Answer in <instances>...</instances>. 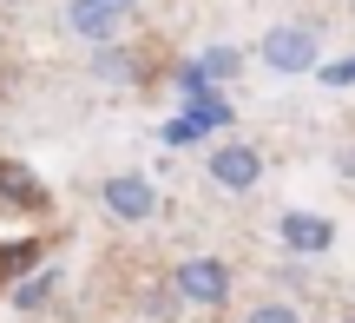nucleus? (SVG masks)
I'll use <instances>...</instances> for the list:
<instances>
[{"label": "nucleus", "instance_id": "1", "mask_svg": "<svg viewBox=\"0 0 355 323\" xmlns=\"http://www.w3.org/2000/svg\"><path fill=\"white\" fill-rule=\"evenodd\" d=\"M257 60H263L270 73H316L322 66V33L309 20H277L257 40Z\"/></svg>", "mask_w": 355, "mask_h": 323}, {"label": "nucleus", "instance_id": "2", "mask_svg": "<svg viewBox=\"0 0 355 323\" xmlns=\"http://www.w3.org/2000/svg\"><path fill=\"white\" fill-rule=\"evenodd\" d=\"M171 290L184 297V310H224L230 290H237V277H230L224 258L198 251V258H178V264H171Z\"/></svg>", "mask_w": 355, "mask_h": 323}, {"label": "nucleus", "instance_id": "3", "mask_svg": "<svg viewBox=\"0 0 355 323\" xmlns=\"http://www.w3.org/2000/svg\"><path fill=\"white\" fill-rule=\"evenodd\" d=\"M99 211L112 224H152L158 218V185L145 172H112V179H99Z\"/></svg>", "mask_w": 355, "mask_h": 323}, {"label": "nucleus", "instance_id": "4", "mask_svg": "<svg viewBox=\"0 0 355 323\" xmlns=\"http://www.w3.org/2000/svg\"><path fill=\"white\" fill-rule=\"evenodd\" d=\"M204 179L217 185V192H257V179H263V152L243 139H224L204 152Z\"/></svg>", "mask_w": 355, "mask_h": 323}, {"label": "nucleus", "instance_id": "5", "mask_svg": "<svg viewBox=\"0 0 355 323\" xmlns=\"http://www.w3.org/2000/svg\"><path fill=\"white\" fill-rule=\"evenodd\" d=\"M243 73V53L237 47H204L198 60L178 66V92H204V86H230Z\"/></svg>", "mask_w": 355, "mask_h": 323}, {"label": "nucleus", "instance_id": "6", "mask_svg": "<svg viewBox=\"0 0 355 323\" xmlns=\"http://www.w3.org/2000/svg\"><path fill=\"white\" fill-rule=\"evenodd\" d=\"M283 245L296 251V258H322V251L336 245V224L329 218H316V211H283Z\"/></svg>", "mask_w": 355, "mask_h": 323}, {"label": "nucleus", "instance_id": "7", "mask_svg": "<svg viewBox=\"0 0 355 323\" xmlns=\"http://www.w3.org/2000/svg\"><path fill=\"white\" fill-rule=\"evenodd\" d=\"M132 20H119V13H105V7H86V0H66V33L73 40H86V47H105V40H119Z\"/></svg>", "mask_w": 355, "mask_h": 323}, {"label": "nucleus", "instance_id": "8", "mask_svg": "<svg viewBox=\"0 0 355 323\" xmlns=\"http://www.w3.org/2000/svg\"><path fill=\"white\" fill-rule=\"evenodd\" d=\"M92 73H99L105 86H132V79H139V60H132L125 40H105V47H92Z\"/></svg>", "mask_w": 355, "mask_h": 323}, {"label": "nucleus", "instance_id": "9", "mask_svg": "<svg viewBox=\"0 0 355 323\" xmlns=\"http://www.w3.org/2000/svg\"><path fill=\"white\" fill-rule=\"evenodd\" d=\"M0 192H7L13 205H26V211H40V205H46V185H40L33 172L20 165V158H0Z\"/></svg>", "mask_w": 355, "mask_h": 323}, {"label": "nucleus", "instance_id": "10", "mask_svg": "<svg viewBox=\"0 0 355 323\" xmlns=\"http://www.w3.org/2000/svg\"><path fill=\"white\" fill-rule=\"evenodd\" d=\"M184 119L198 132H211V126H230V106H224V92H217V86H204V92H184Z\"/></svg>", "mask_w": 355, "mask_h": 323}, {"label": "nucleus", "instance_id": "11", "mask_svg": "<svg viewBox=\"0 0 355 323\" xmlns=\"http://www.w3.org/2000/svg\"><path fill=\"white\" fill-rule=\"evenodd\" d=\"M145 317H152V323H178V317H184V297L171 290V277L145 290Z\"/></svg>", "mask_w": 355, "mask_h": 323}, {"label": "nucleus", "instance_id": "12", "mask_svg": "<svg viewBox=\"0 0 355 323\" xmlns=\"http://www.w3.org/2000/svg\"><path fill=\"white\" fill-rule=\"evenodd\" d=\"M237 323H303V310H296L290 297H257L250 310H243Z\"/></svg>", "mask_w": 355, "mask_h": 323}, {"label": "nucleus", "instance_id": "13", "mask_svg": "<svg viewBox=\"0 0 355 323\" xmlns=\"http://www.w3.org/2000/svg\"><path fill=\"white\" fill-rule=\"evenodd\" d=\"M53 290H60V271H33L13 290V304H20V310H40V304H53Z\"/></svg>", "mask_w": 355, "mask_h": 323}, {"label": "nucleus", "instance_id": "14", "mask_svg": "<svg viewBox=\"0 0 355 323\" xmlns=\"http://www.w3.org/2000/svg\"><path fill=\"white\" fill-rule=\"evenodd\" d=\"M26 258H33V245H13V251H0V284H7V277H20V271H26Z\"/></svg>", "mask_w": 355, "mask_h": 323}, {"label": "nucleus", "instance_id": "15", "mask_svg": "<svg viewBox=\"0 0 355 323\" xmlns=\"http://www.w3.org/2000/svg\"><path fill=\"white\" fill-rule=\"evenodd\" d=\"M86 7H105V13H119V20H139V0H86Z\"/></svg>", "mask_w": 355, "mask_h": 323}, {"label": "nucleus", "instance_id": "16", "mask_svg": "<svg viewBox=\"0 0 355 323\" xmlns=\"http://www.w3.org/2000/svg\"><path fill=\"white\" fill-rule=\"evenodd\" d=\"M329 79H336V86H349V79H355V60L349 66H329Z\"/></svg>", "mask_w": 355, "mask_h": 323}]
</instances>
